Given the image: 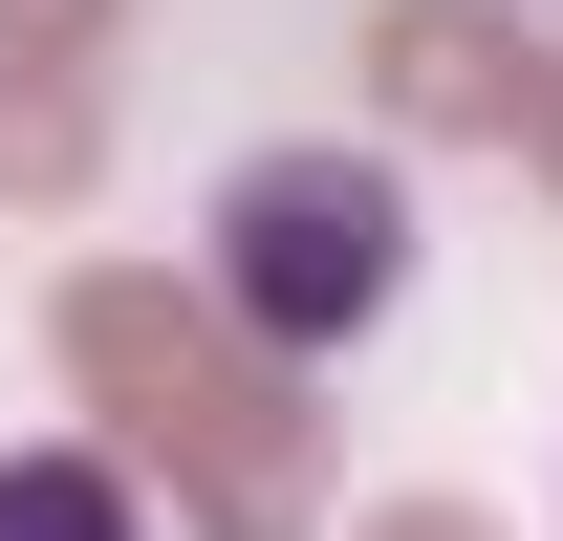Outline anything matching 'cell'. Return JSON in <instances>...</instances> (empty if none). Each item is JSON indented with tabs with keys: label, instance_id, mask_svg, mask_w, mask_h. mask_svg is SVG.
<instances>
[{
	"label": "cell",
	"instance_id": "obj_2",
	"mask_svg": "<svg viewBox=\"0 0 563 541\" xmlns=\"http://www.w3.org/2000/svg\"><path fill=\"white\" fill-rule=\"evenodd\" d=\"M0 541H152L109 455H0Z\"/></svg>",
	"mask_w": 563,
	"mask_h": 541
},
{
	"label": "cell",
	"instance_id": "obj_1",
	"mask_svg": "<svg viewBox=\"0 0 563 541\" xmlns=\"http://www.w3.org/2000/svg\"><path fill=\"white\" fill-rule=\"evenodd\" d=\"M196 261H217V303H239V346L325 368V346H368L412 303V174H390V152H261V174H217Z\"/></svg>",
	"mask_w": 563,
	"mask_h": 541
}]
</instances>
